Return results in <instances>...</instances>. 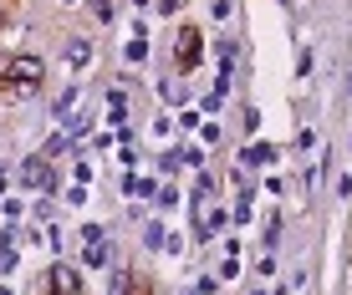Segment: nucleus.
Listing matches in <instances>:
<instances>
[{
	"instance_id": "1",
	"label": "nucleus",
	"mask_w": 352,
	"mask_h": 295,
	"mask_svg": "<svg viewBox=\"0 0 352 295\" xmlns=\"http://www.w3.org/2000/svg\"><path fill=\"white\" fill-rule=\"evenodd\" d=\"M41 61H36V56H16V61H10V71H6V82H10V92H16V97H31L36 92V82H41Z\"/></svg>"
},
{
	"instance_id": "2",
	"label": "nucleus",
	"mask_w": 352,
	"mask_h": 295,
	"mask_svg": "<svg viewBox=\"0 0 352 295\" xmlns=\"http://www.w3.org/2000/svg\"><path fill=\"white\" fill-rule=\"evenodd\" d=\"M82 244H87V250H82V260H87L92 270H102L107 260H113V250H107V229L87 224V229H82Z\"/></svg>"
},
{
	"instance_id": "3",
	"label": "nucleus",
	"mask_w": 352,
	"mask_h": 295,
	"mask_svg": "<svg viewBox=\"0 0 352 295\" xmlns=\"http://www.w3.org/2000/svg\"><path fill=\"white\" fill-rule=\"evenodd\" d=\"M174 61H179V67H194V61H199V31H184V36H179V46H174Z\"/></svg>"
},
{
	"instance_id": "4",
	"label": "nucleus",
	"mask_w": 352,
	"mask_h": 295,
	"mask_svg": "<svg viewBox=\"0 0 352 295\" xmlns=\"http://www.w3.org/2000/svg\"><path fill=\"white\" fill-rule=\"evenodd\" d=\"M77 102H82V87H77V82H72V87H67L62 97H56V107H52V117H56V122H67V117H77Z\"/></svg>"
},
{
	"instance_id": "5",
	"label": "nucleus",
	"mask_w": 352,
	"mask_h": 295,
	"mask_svg": "<svg viewBox=\"0 0 352 295\" xmlns=\"http://www.w3.org/2000/svg\"><path fill=\"white\" fill-rule=\"evenodd\" d=\"M123 56H128V61H148V31H143V26H133L128 46H123Z\"/></svg>"
},
{
	"instance_id": "6",
	"label": "nucleus",
	"mask_w": 352,
	"mask_h": 295,
	"mask_svg": "<svg viewBox=\"0 0 352 295\" xmlns=\"http://www.w3.org/2000/svg\"><path fill=\"white\" fill-rule=\"evenodd\" d=\"M21 183H31V189H46V183H52V178H46V163H41V158H26V168H21Z\"/></svg>"
},
{
	"instance_id": "7",
	"label": "nucleus",
	"mask_w": 352,
	"mask_h": 295,
	"mask_svg": "<svg viewBox=\"0 0 352 295\" xmlns=\"http://www.w3.org/2000/svg\"><path fill=\"white\" fill-rule=\"evenodd\" d=\"M245 163H250V168H265V163H276V148H271V143H256V148H245Z\"/></svg>"
},
{
	"instance_id": "8",
	"label": "nucleus",
	"mask_w": 352,
	"mask_h": 295,
	"mask_svg": "<svg viewBox=\"0 0 352 295\" xmlns=\"http://www.w3.org/2000/svg\"><path fill=\"white\" fill-rule=\"evenodd\" d=\"M67 61H72V67H87V61H92V46L82 41V36H72V46H67Z\"/></svg>"
},
{
	"instance_id": "9",
	"label": "nucleus",
	"mask_w": 352,
	"mask_h": 295,
	"mask_svg": "<svg viewBox=\"0 0 352 295\" xmlns=\"http://www.w3.org/2000/svg\"><path fill=\"white\" fill-rule=\"evenodd\" d=\"M164 102H189V87L184 82H164Z\"/></svg>"
},
{
	"instance_id": "10",
	"label": "nucleus",
	"mask_w": 352,
	"mask_h": 295,
	"mask_svg": "<svg viewBox=\"0 0 352 295\" xmlns=\"http://www.w3.org/2000/svg\"><path fill=\"white\" fill-rule=\"evenodd\" d=\"M143 239H148V250H164V224H159V219L143 229Z\"/></svg>"
},
{
	"instance_id": "11",
	"label": "nucleus",
	"mask_w": 352,
	"mask_h": 295,
	"mask_svg": "<svg viewBox=\"0 0 352 295\" xmlns=\"http://www.w3.org/2000/svg\"><path fill=\"white\" fill-rule=\"evenodd\" d=\"M230 10H235L230 0H210V16H214V21H230Z\"/></svg>"
},
{
	"instance_id": "12",
	"label": "nucleus",
	"mask_w": 352,
	"mask_h": 295,
	"mask_svg": "<svg viewBox=\"0 0 352 295\" xmlns=\"http://www.w3.org/2000/svg\"><path fill=\"white\" fill-rule=\"evenodd\" d=\"M107 295H128V270H118L113 285H107Z\"/></svg>"
},
{
	"instance_id": "13",
	"label": "nucleus",
	"mask_w": 352,
	"mask_h": 295,
	"mask_svg": "<svg viewBox=\"0 0 352 295\" xmlns=\"http://www.w3.org/2000/svg\"><path fill=\"white\" fill-rule=\"evenodd\" d=\"M92 10H97V21H113V0H92Z\"/></svg>"
},
{
	"instance_id": "14",
	"label": "nucleus",
	"mask_w": 352,
	"mask_h": 295,
	"mask_svg": "<svg viewBox=\"0 0 352 295\" xmlns=\"http://www.w3.org/2000/svg\"><path fill=\"white\" fill-rule=\"evenodd\" d=\"M62 5H82V0H62Z\"/></svg>"
}]
</instances>
